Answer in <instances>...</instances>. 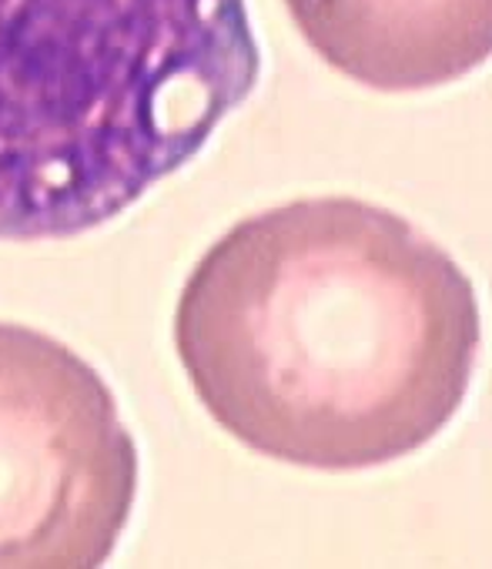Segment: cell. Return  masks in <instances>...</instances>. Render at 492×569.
Segmentation results:
<instances>
[{
    "mask_svg": "<svg viewBox=\"0 0 492 569\" xmlns=\"http://www.w3.org/2000/svg\"><path fill=\"white\" fill-rule=\"evenodd\" d=\"M174 349L204 412L269 459L355 472L432 442L479 356L469 274L402 214L302 198L188 274Z\"/></svg>",
    "mask_w": 492,
    "mask_h": 569,
    "instance_id": "obj_1",
    "label": "cell"
},
{
    "mask_svg": "<svg viewBox=\"0 0 492 569\" xmlns=\"http://www.w3.org/2000/svg\"><path fill=\"white\" fill-rule=\"evenodd\" d=\"M259 74L244 0H0V241L118 218Z\"/></svg>",
    "mask_w": 492,
    "mask_h": 569,
    "instance_id": "obj_2",
    "label": "cell"
},
{
    "mask_svg": "<svg viewBox=\"0 0 492 569\" xmlns=\"http://www.w3.org/2000/svg\"><path fill=\"white\" fill-rule=\"evenodd\" d=\"M134 496L138 449L98 369L0 322V569L104 566Z\"/></svg>",
    "mask_w": 492,
    "mask_h": 569,
    "instance_id": "obj_3",
    "label": "cell"
},
{
    "mask_svg": "<svg viewBox=\"0 0 492 569\" xmlns=\"http://www.w3.org/2000/svg\"><path fill=\"white\" fill-rule=\"evenodd\" d=\"M302 38L375 91H422L492 51V0H285Z\"/></svg>",
    "mask_w": 492,
    "mask_h": 569,
    "instance_id": "obj_4",
    "label": "cell"
}]
</instances>
